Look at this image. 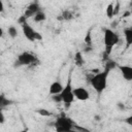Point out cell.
<instances>
[{
    "label": "cell",
    "instance_id": "10",
    "mask_svg": "<svg viewBox=\"0 0 132 132\" xmlns=\"http://www.w3.org/2000/svg\"><path fill=\"white\" fill-rule=\"evenodd\" d=\"M63 85L59 81V80H56L54 82H52V85L50 86V89H48V92L51 95H55V94H60L63 90Z\"/></svg>",
    "mask_w": 132,
    "mask_h": 132
},
{
    "label": "cell",
    "instance_id": "24",
    "mask_svg": "<svg viewBox=\"0 0 132 132\" xmlns=\"http://www.w3.org/2000/svg\"><path fill=\"white\" fill-rule=\"evenodd\" d=\"M73 131H86V132H89V129L84 128V127H78V126L74 125V127H73Z\"/></svg>",
    "mask_w": 132,
    "mask_h": 132
},
{
    "label": "cell",
    "instance_id": "12",
    "mask_svg": "<svg viewBox=\"0 0 132 132\" xmlns=\"http://www.w3.org/2000/svg\"><path fill=\"white\" fill-rule=\"evenodd\" d=\"M33 19H34V21L36 22V23H40V22H43L45 19H46V15H45V13L43 12V11H38L34 16H33Z\"/></svg>",
    "mask_w": 132,
    "mask_h": 132
},
{
    "label": "cell",
    "instance_id": "32",
    "mask_svg": "<svg viewBox=\"0 0 132 132\" xmlns=\"http://www.w3.org/2000/svg\"><path fill=\"white\" fill-rule=\"evenodd\" d=\"M117 24H118V22H113V23H112V25H111V26H112V28H113V27H116V26H117Z\"/></svg>",
    "mask_w": 132,
    "mask_h": 132
},
{
    "label": "cell",
    "instance_id": "14",
    "mask_svg": "<svg viewBox=\"0 0 132 132\" xmlns=\"http://www.w3.org/2000/svg\"><path fill=\"white\" fill-rule=\"evenodd\" d=\"M74 63L76 66H82L84 64V59H82V56H81V53L80 52H77L74 56Z\"/></svg>",
    "mask_w": 132,
    "mask_h": 132
},
{
    "label": "cell",
    "instance_id": "6",
    "mask_svg": "<svg viewBox=\"0 0 132 132\" xmlns=\"http://www.w3.org/2000/svg\"><path fill=\"white\" fill-rule=\"evenodd\" d=\"M22 26L23 34L29 41H35V40H42V36L39 32H37L35 29H33L27 22L24 23Z\"/></svg>",
    "mask_w": 132,
    "mask_h": 132
},
{
    "label": "cell",
    "instance_id": "25",
    "mask_svg": "<svg viewBox=\"0 0 132 132\" xmlns=\"http://www.w3.org/2000/svg\"><path fill=\"white\" fill-rule=\"evenodd\" d=\"M124 122H125L126 124H128L129 126H132V116H129V117H127L126 119H124Z\"/></svg>",
    "mask_w": 132,
    "mask_h": 132
},
{
    "label": "cell",
    "instance_id": "29",
    "mask_svg": "<svg viewBox=\"0 0 132 132\" xmlns=\"http://www.w3.org/2000/svg\"><path fill=\"white\" fill-rule=\"evenodd\" d=\"M130 14H131V11H126V12L124 13V18H128Z\"/></svg>",
    "mask_w": 132,
    "mask_h": 132
},
{
    "label": "cell",
    "instance_id": "23",
    "mask_svg": "<svg viewBox=\"0 0 132 132\" xmlns=\"http://www.w3.org/2000/svg\"><path fill=\"white\" fill-rule=\"evenodd\" d=\"M27 19H28V18H27L25 14H23V15H21V16L19 18V20H18V23H19L20 25H23L24 23H26V22H27Z\"/></svg>",
    "mask_w": 132,
    "mask_h": 132
},
{
    "label": "cell",
    "instance_id": "18",
    "mask_svg": "<svg viewBox=\"0 0 132 132\" xmlns=\"http://www.w3.org/2000/svg\"><path fill=\"white\" fill-rule=\"evenodd\" d=\"M36 112H37L39 116H42V117H52V116L54 114L52 111H50V110H47V109H45V108H39V109L36 110Z\"/></svg>",
    "mask_w": 132,
    "mask_h": 132
},
{
    "label": "cell",
    "instance_id": "21",
    "mask_svg": "<svg viewBox=\"0 0 132 132\" xmlns=\"http://www.w3.org/2000/svg\"><path fill=\"white\" fill-rule=\"evenodd\" d=\"M52 99H53V101H54V102H56V103L63 102V100H62V96H61V93H60V94L52 95Z\"/></svg>",
    "mask_w": 132,
    "mask_h": 132
},
{
    "label": "cell",
    "instance_id": "4",
    "mask_svg": "<svg viewBox=\"0 0 132 132\" xmlns=\"http://www.w3.org/2000/svg\"><path fill=\"white\" fill-rule=\"evenodd\" d=\"M61 96H62V100L64 102V105H65L66 109H68L70 104L74 101V98H75V96L73 94V88H72V85H71L70 77L68 78L67 84L64 86V88L61 92Z\"/></svg>",
    "mask_w": 132,
    "mask_h": 132
},
{
    "label": "cell",
    "instance_id": "8",
    "mask_svg": "<svg viewBox=\"0 0 132 132\" xmlns=\"http://www.w3.org/2000/svg\"><path fill=\"white\" fill-rule=\"evenodd\" d=\"M38 11H40V6H39V4H38L37 2H33V3H31V4L28 5V7L26 8L24 14L29 19V18H31V16H34Z\"/></svg>",
    "mask_w": 132,
    "mask_h": 132
},
{
    "label": "cell",
    "instance_id": "28",
    "mask_svg": "<svg viewBox=\"0 0 132 132\" xmlns=\"http://www.w3.org/2000/svg\"><path fill=\"white\" fill-rule=\"evenodd\" d=\"M3 122H4V116H3L2 110H1V112H0V124H2Z\"/></svg>",
    "mask_w": 132,
    "mask_h": 132
},
{
    "label": "cell",
    "instance_id": "31",
    "mask_svg": "<svg viewBox=\"0 0 132 132\" xmlns=\"http://www.w3.org/2000/svg\"><path fill=\"white\" fill-rule=\"evenodd\" d=\"M92 72H94V73H98V72H100L99 71V69H93V70H91Z\"/></svg>",
    "mask_w": 132,
    "mask_h": 132
},
{
    "label": "cell",
    "instance_id": "17",
    "mask_svg": "<svg viewBox=\"0 0 132 132\" xmlns=\"http://www.w3.org/2000/svg\"><path fill=\"white\" fill-rule=\"evenodd\" d=\"M113 6H114V4L113 3H109L107 6H106V15H107V18L108 19H112V16H113Z\"/></svg>",
    "mask_w": 132,
    "mask_h": 132
},
{
    "label": "cell",
    "instance_id": "27",
    "mask_svg": "<svg viewBox=\"0 0 132 132\" xmlns=\"http://www.w3.org/2000/svg\"><path fill=\"white\" fill-rule=\"evenodd\" d=\"M91 51H92V46H91V45H87V47L84 50V52H86V53L91 52Z\"/></svg>",
    "mask_w": 132,
    "mask_h": 132
},
{
    "label": "cell",
    "instance_id": "15",
    "mask_svg": "<svg viewBox=\"0 0 132 132\" xmlns=\"http://www.w3.org/2000/svg\"><path fill=\"white\" fill-rule=\"evenodd\" d=\"M12 102L10 101V100H8V99H6L5 97H4V95L2 94L1 96H0V107H1V109H3L5 106H8L9 104H11Z\"/></svg>",
    "mask_w": 132,
    "mask_h": 132
},
{
    "label": "cell",
    "instance_id": "20",
    "mask_svg": "<svg viewBox=\"0 0 132 132\" xmlns=\"http://www.w3.org/2000/svg\"><path fill=\"white\" fill-rule=\"evenodd\" d=\"M120 8H121V4H120V1H116V5L113 6V16L118 15L120 13Z\"/></svg>",
    "mask_w": 132,
    "mask_h": 132
},
{
    "label": "cell",
    "instance_id": "2",
    "mask_svg": "<svg viewBox=\"0 0 132 132\" xmlns=\"http://www.w3.org/2000/svg\"><path fill=\"white\" fill-rule=\"evenodd\" d=\"M103 40H104V45H105L104 52H106L108 55H110L111 51H112V47L120 41V37L112 29L106 28V29H104Z\"/></svg>",
    "mask_w": 132,
    "mask_h": 132
},
{
    "label": "cell",
    "instance_id": "3",
    "mask_svg": "<svg viewBox=\"0 0 132 132\" xmlns=\"http://www.w3.org/2000/svg\"><path fill=\"white\" fill-rule=\"evenodd\" d=\"M75 123L68 117H66L64 113H61L55 122V129L58 132H66V131H73Z\"/></svg>",
    "mask_w": 132,
    "mask_h": 132
},
{
    "label": "cell",
    "instance_id": "11",
    "mask_svg": "<svg viewBox=\"0 0 132 132\" xmlns=\"http://www.w3.org/2000/svg\"><path fill=\"white\" fill-rule=\"evenodd\" d=\"M124 36L126 41V48L132 45V26L124 29Z\"/></svg>",
    "mask_w": 132,
    "mask_h": 132
},
{
    "label": "cell",
    "instance_id": "5",
    "mask_svg": "<svg viewBox=\"0 0 132 132\" xmlns=\"http://www.w3.org/2000/svg\"><path fill=\"white\" fill-rule=\"evenodd\" d=\"M36 63H38V60L35 55H33L29 52H24L18 56V59L14 63V67L26 66V65H35Z\"/></svg>",
    "mask_w": 132,
    "mask_h": 132
},
{
    "label": "cell",
    "instance_id": "33",
    "mask_svg": "<svg viewBox=\"0 0 132 132\" xmlns=\"http://www.w3.org/2000/svg\"><path fill=\"white\" fill-rule=\"evenodd\" d=\"M130 5H131V6H132V0H131V4H130Z\"/></svg>",
    "mask_w": 132,
    "mask_h": 132
},
{
    "label": "cell",
    "instance_id": "7",
    "mask_svg": "<svg viewBox=\"0 0 132 132\" xmlns=\"http://www.w3.org/2000/svg\"><path fill=\"white\" fill-rule=\"evenodd\" d=\"M73 94L75 96V98L77 100H80V101H86L89 99L90 97V94L88 92L87 89H85L84 87H77V88H74L73 89Z\"/></svg>",
    "mask_w": 132,
    "mask_h": 132
},
{
    "label": "cell",
    "instance_id": "16",
    "mask_svg": "<svg viewBox=\"0 0 132 132\" xmlns=\"http://www.w3.org/2000/svg\"><path fill=\"white\" fill-rule=\"evenodd\" d=\"M7 33L11 38H15L18 36V29L15 26H10L7 29Z\"/></svg>",
    "mask_w": 132,
    "mask_h": 132
},
{
    "label": "cell",
    "instance_id": "30",
    "mask_svg": "<svg viewBox=\"0 0 132 132\" xmlns=\"http://www.w3.org/2000/svg\"><path fill=\"white\" fill-rule=\"evenodd\" d=\"M94 118H95V120H96V121H100V120H101V118H100L98 114H95V117H94Z\"/></svg>",
    "mask_w": 132,
    "mask_h": 132
},
{
    "label": "cell",
    "instance_id": "9",
    "mask_svg": "<svg viewBox=\"0 0 132 132\" xmlns=\"http://www.w3.org/2000/svg\"><path fill=\"white\" fill-rule=\"evenodd\" d=\"M122 76L126 79V80H132V66L129 65H119L118 66Z\"/></svg>",
    "mask_w": 132,
    "mask_h": 132
},
{
    "label": "cell",
    "instance_id": "13",
    "mask_svg": "<svg viewBox=\"0 0 132 132\" xmlns=\"http://www.w3.org/2000/svg\"><path fill=\"white\" fill-rule=\"evenodd\" d=\"M117 66H119L118 65V63L116 62V61H113V60H111V59H108L106 62H105V69H107V70H112V69H114Z\"/></svg>",
    "mask_w": 132,
    "mask_h": 132
},
{
    "label": "cell",
    "instance_id": "22",
    "mask_svg": "<svg viewBox=\"0 0 132 132\" xmlns=\"http://www.w3.org/2000/svg\"><path fill=\"white\" fill-rule=\"evenodd\" d=\"M85 42H86L87 45H91L92 44V36H91V32L90 31H88V33H87V35L85 37Z\"/></svg>",
    "mask_w": 132,
    "mask_h": 132
},
{
    "label": "cell",
    "instance_id": "19",
    "mask_svg": "<svg viewBox=\"0 0 132 132\" xmlns=\"http://www.w3.org/2000/svg\"><path fill=\"white\" fill-rule=\"evenodd\" d=\"M62 16H63V20L69 21V20H72L73 19V13L71 11H69V10H65V11H63Z\"/></svg>",
    "mask_w": 132,
    "mask_h": 132
},
{
    "label": "cell",
    "instance_id": "26",
    "mask_svg": "<svg viewBox=\"0 0 132 132\" xmlns=\"http://www.w3.org/2000/svg\"><path fill=\"white\" fill-rule=\"evenodd\" d=\"M118 107H119V109H121V110H124L125 109V104H123V103H121V102H119L118 104Z\"/></svg>",
    "mask_w": 132,
    "mask_h": 132
},
{
    "label": "cell",
    "instance_id": "1",
    "mask_svg": "<svg viewBox=\"0 0 132 132\" xmlns=\"http://www.w3.org/2000/svg\"><path fill=\"white\" fill-rule=\"evenodd\" d=\"M109 70L105 69L103 71H100L98 73H95L92 75L89 79V82L91 84L92 88L97 92V93H102L107 86V77H108Z\"/></svg>",
    "mask_w": 132,
    "mask_h": 132
}]
</instances>
